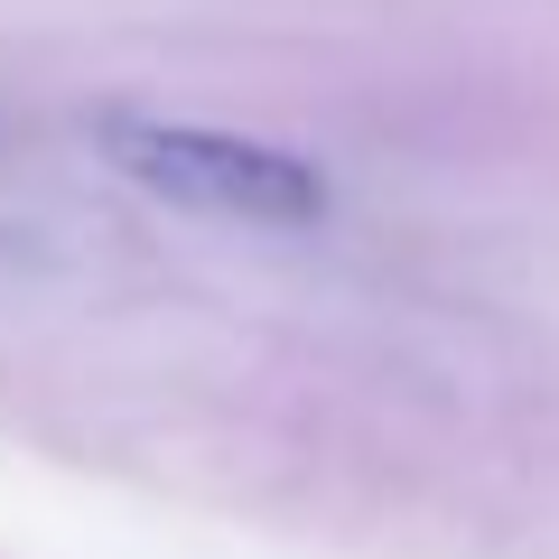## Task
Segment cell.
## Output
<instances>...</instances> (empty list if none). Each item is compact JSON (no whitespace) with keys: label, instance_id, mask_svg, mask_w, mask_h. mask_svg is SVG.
Here are the masks:
<instances>
[{"label":"cell","instance_id":"cell-1","mask_svg":"<svg viewBox=\"0 0 559 559\" xmlns=\"http://www.w3.org/2000/svg\"><path fill=\"white\" fill-rule=\"evenodd\" d=\"M121 168L150 178L159 197L197 205V215H234V224H308L326 215V178L271 140L242 131H205V121H121L112 131Z\"/></svg>","mask_w":559,"mask_h":559}]
</instances>
